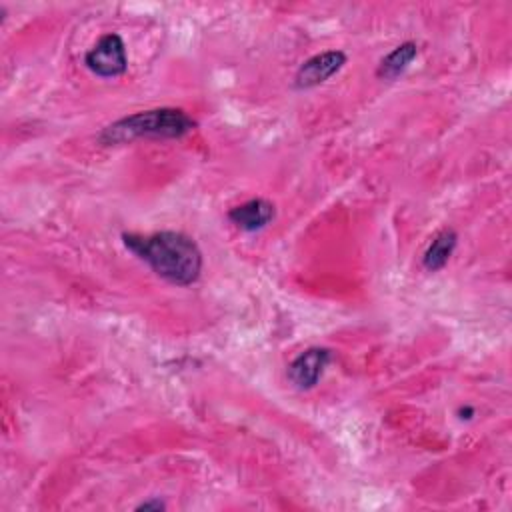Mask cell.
I'll use <instances>...</instances> for the list:
<instances>
[{"label": "cell", "mask_w": 512, "mask_h": 512, "mask_svg": "<svg viewBox=\"0 0 512 512\" xmlns=\"http://www.w3.org/2000/svg\"><path fill=\"white\" fill-rule=\"evenodd\" d=\"M416 56H418V44L412 42V40H406V42L398 44L392 52H388V54L380 60V64H378V68H376V76H378L380 80L392 82V80H396L398 76L404 74V70L412 64V60H414Z\"/></svg>", "instance_id": "cell-8"}, {"label": "cell", "mask_w": 512, "mask_h": 512, "mask_svg": "<svg viewBox=\"0 0 512 512\" xmlns=\"http://www.w3.org/2000/svg\"><path fill=\"white\" fill-rule=\"evenodd\" d=\"M84 66L100 78L122 76L128 68V52L120 34H102L96 44L84 54Z\"/></svg>", "instance_id": "cell-3"}, {"label": "cell", "mask_w": 512, "mask_h": 512, "mask_svg": "<svg viewBox=\"0 0 512 512\" xmlns=\"http://www.w3.org/2000/svg\"><path fill=\"white\" fill-rule=\"evenodd\" d=\"M166 504L162 500H146L136 506V510H164Z\"/></svg>", "instance_id": "cell-9"}, {"label": "cell", "mask_w": 512, "mask_h": 512, "mask_svg": "<svg viewBox=\"0 0 512 512\" xmlns=\"http://www.w3.org/2000/svg\"><path fill=\"white\" fill-rule=\"evenodd\" d=\"M346 62H348V56L342 50H324L320 54H314L308 60H304L296 70L294 88L296 90L316 88L326 80H330L334 74H338Z\"/></svg>", "instance_id": "cell-4"}, {"label": "cell", "mask_w": 512, "mask_h": 512, "mask_svg": "<svg viewBox=\"0 0 512 512\" xmlns=\"http://www.w3.org/2000/svg\"><path fill=\"white\" fill-rule=\"evenodd\" d=\"M456 244H458V234H456V230L450 228V226L442 228L440 232H436V236L432 238V242H430L428 248L424 250V254H422V266H424L428 272H438V270H442V268L448 264V260H450V256H452Z\"/></svg>", "instance_id": "cell-7"}, {"label": "cell", "mask_w": 512, "mask_h": 512, "mask_svg": "<svg viewBox=\"0 0 512 512\" xmlns=\"http://www.w3.org/2000/svg\"><path fill=\"white\" fill-rule=\"evenodd\" d=\"M276 216V206L268 198H250L234 208L228 210V220L244 230V232H258L266 228Z\"/></svg>", "instance_id": "cell-6"}, {"label": "cell", "mask_w": 512, "mask_h": 512, "mask_svg": "<svg viewBox=\"0 0 512 512\" xmlns=\"http://www.w3.org/2000/svg\"><path fill=\"white\" fill-rule=\"evenodd\" d=\"M196 128V122L182 108L162 106L134 112L102 128L98 142L104 146L132 142L136 138H182Z\"/></svg>", "instance_id": "cell-2"}, {"label": "cell", "mask_w": 512, "mask_h": 512, "mask_svg": "<svg viewBox=\"0 0 512 512\" xmlns=\"http://www.w3.org/2000/svg\"><path fill=\"white\" fill-rule=\"evenodd\" d=\"M472 416H474V408H472V406L466 404V406H460V408H458V418H460V420H470Z\"/></svg>", "instance_id": "cell-10"}, {"label": "cell", "mask_w": 512, "mask_h": 512, "mask_svg": "<svg viewBox=\"0 0 512 512\" xmlns=\"http://www.w3.org/2000/svg\"><path fill=\"white\" fill-rule=\"evenodd\" d=\"M330 360H332L330 348L310 346L288 364L286 376L298 390H310L320 382Z\"/></svg>", "instance_id": "cell-5"}, {"label": "cell", "mask_w": 512, "mask_h": 512, "mask_svg": "<svg viewBox=\"0 0 512 512\" xmlns=\"http://www.w3.org/2000/svg\"><path fill=\"white\" fill-rule=\"evenodd\" d=\"M122 242L132 254L146 262L158 278L174 286H192L202 274V250L184 232L160 230L146 236L124 232Z\"/></svg>", "instance_id": "cell-1"}]
</instances>
